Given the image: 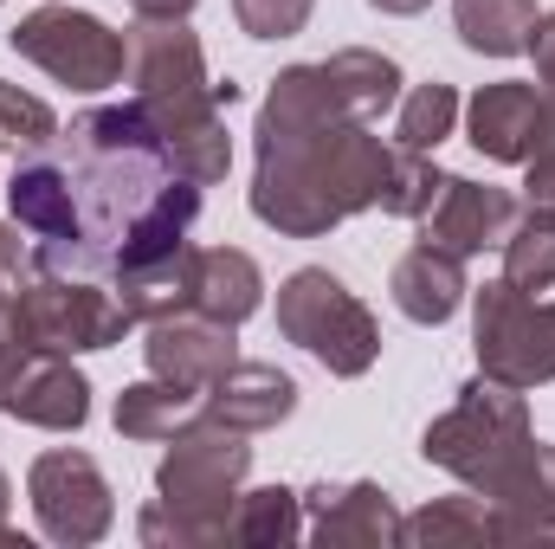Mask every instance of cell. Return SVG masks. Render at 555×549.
Wrapping results in <instances>:
<instances>
[{"mask_svg":"<svg viewBox=\"0 0 555 549\" xmlns=\"http://www.w3.org/2000/svg\"><path fill=\"white\" fill-rule=\"evenodd\" d=\"M13 220L33 233V272L117 278L188 246L201 181L181 175L142 104H104L72 117L52 149L13 168Z\"/></svg>","mask_w":555,"mask_h":549,"instance_id":"cell-1","label":"cell"},{"mask_svg":"<svg viewBox=\"0 0 555 549\" xmlns=\"http://www.w3.org/2000/svg\"><path fill=\"white\" fill-rule=\"evenodd\" d=\"M259 168H253V214L284 240H323L349 214L382 201L395 149L323 85V65H284L259 104Z\"/></svg>","mask_w":555,"mask_h":549,"instance_id":"cell-2","label":"cell"},{"mask_svg":"<svg viewBox=\"0 0 555 549\" xmlns=\"http://www.w3.org/2000/svg\"><path fill=\"white\" fill-rule=\"evenodd\" d=\"M130 85H137L142 117L168 155L181 162L188 181L214 188L233 168V137H227V104L207 78V52L188 33V20H137L130 26Z\"/></svg>","mask_w":555,"mask_h":549,"instance_id":"cell-3","label":"cell"},{"mask_svg":"<svg viewBox=\"0 0 555 549\" xmlns=\"http://www.w3.org/2000/svg\"><path fill=\"white\" fill-rule=\"evenodd\" d=\"M253 433L201 413L188 420L162 465H155V505L137 518V537L149 549H227L233 544V505L253 472Z\"/></svg>","mask_w":555,"mask_h":549,"instance_id":"cell-4","label":"cell"},{"mask_svg":"<svg viewBox=\"0 0 555 549\" xmlns=\"http://www.w3.org/2000/svg\"><path fill=\"white\" fill-rule=\"evenodd\" d=\"M524 446H530V408H524V388L491 382V375L465 382L459 401L439 413V420L426 426V439H420L426 465L465 478V491H478V498L517 465Z\"/></svg>","mask_w":555,"mask_h":549,"instance_id":"cell-5","label":"cell"},{"mask_svg":"<svg viewBox=\"0 0 555 549\" xmlns=\"http://www.w3.org/2000/svg\"><path fill=\"white\" fill-rule=\"evenodd\" d=\"M278 336L297 343L304 356H317V362H323L330 375H343V382L369 375L375 356H382V323H375V310H369L336 272H323V266H304V272H291L278 284Z\"/></svg>","mask_w":555,"mask_h":549,"instance_id":"cell-6","label":"cell"},{"mask_svg":"<svg viewBox=\"0 0 555 549\" xmlns=\"http://www.w3.org/2000/svg\"><path fill=\"white\" fill-rule=\"evenodd\" d=\"M472 349L478 375L511 382V388H543L555 382V297H537L511 278H491L472 291Z\"/></svg>","mask_w":555,"mask_h":549,"instance_id":"cell-7","label":"cell"},{"mask_svg":"<svg viewBox=\"0 0 555 549\" xmlns=\"http://www.w3.org/2000/svg\"><path fill=\"white\" fill-rule=\"evenodd\" d=\"M7 330L59 356H91V349H117L137 330V317L124 310L117 291H98V278L39 272L7 304Z\"/></svg>","mask_w":555,"mask_h":549,"instance_id":"cell-8","label":"cell"},{"mask_svg":"<svg viewBox=\"0 0 555 549\" xmlns=\"http://www.w3.org/2000/svg\"><path fill=\"white\" fill-rule=\"evenodd\" d=\"M13 52L26 65H39L46 78L72 85V91H111L130 72V39L111 33L98 13L78 7H39L13 26Z\"/></svg>","mask_w":555,"mask_h":549,"instance_id":"cell-9","label":"cell"},{"mask_svg":"<svg viewBox=\"0 0 555 549\" xmlns=\"http://www.w3.org/2000/svg\"><path fill=\"white\" fill-rule=\"evenodd\" d=\"M0 413L46 433H78L91 420V382L72 369V356L13 336L7 310H0Z\"/></svg>","mask_w":555,"mask_h":549,"instance_id":"cell-10","label":"cell"},{"mask_svg":"<svg viewBox=\"0 0 555 549\" xmlns=\"http://www.w3.org/2000/svg\"><path fill=\"white\" fill-rule=\"evenodd\" d=\"M26 498H33V518L52 544L85 549L104 544L111 524H117V498H111V478L98 472L91 452L78 446H59V452H39L33 472H26Z\"/></svg>","mask_w":555,"mask_h":549,"instance_id":"cell-11","label":"cell"},{"mask_svg":"<svg viewBox=\"0 0 555 549\" xmlns=\"http://www.w3.org/2000/svg\"><path fill=\"white\" fill-rule=\"evenodd\" d=\"M142 356H149V375L207 395V388L240 362V343H233V323H220V317H207V310H181V317L149 323Z\"/></svg>","mask_w":555,"mask_h":549,"instance_id":"cell-12","label":"cell"},{"mask_svg":"<svg viewBox=\"0 0 555 549\" xmlns=\"http://www.w3.org/2000/svg\"><path fill=\"white\" fill-rule=\"evenodd\" d=\"M517 214H524V207H517L511 188L446 175L439 201L426 207V233H420V240H433V246H446V253H459V259H478V253H491V246L511 240Z\"/></svg>","mask_w":555,"mask_h":549,"instance_id":"cell-13","label":"cell"},{"mask_svg":"<svg viewBox=\"0 0 555 549\" xmlns=\"http://www.w3.org/2000/svg\"><path fill=\"white\" fill-rule=\"evenodd\" d=\"M465 142H472L485 162L524 168V162L550 142V104H543V91H537V85H517V78L485 85V91L465 104Z\"/></svg>","mask_w":555,"mask_h":549,"instance_id":"cell-14","label":"cell"},{"mask_svg":"<svg viewBox=\"0 0 555 549\" xmlns=\"http://www.w3.org/2000/svg\"><path fill=\"white\" fill-rule=\"evenodd\" d=\"M317 549H401V511L382 485H317L304 491Z\"/></svg>","mask_w":555,"mask_h":549,"instance_id":"cell-15","label":"cell"},{"mask_svg":"<svg viewBox=\"0 0 555 549\" xmlns=\"http://www.w3.org/2000/svg\"><path fill=\"white\" fill-rule=\"evenodd\" d=\"M485 505L498 511L504 544H555V446L530 433V446L517 452V465L485 491Z\"/></svg>","mask_w":555,"mask_h":549,"instance_id":"cell-16","label":"cell"},{"mask_svg":"<svg viewBox=\"0 0 555 549\" xmlns=\"http://www.w3.org/2000/svg\"><path fill=\"white\" fill-rule=\"evenodd\" d=\"M388 291H395V310H401L408 323H426V330L452 323L459 304L472 297V284H465V259L446 253V246H433V240H420V246L401 253V266H395V278H388Z\"/></svg>","mask_w":555,"mask_h":549,"instance_id":"cell-17","label":"cell"},{"mask_svg":"<svg viewBox=\"0 0 555 549\" xmlns=\"http://www.w3.org/2000/svg\"><path fill=\"white\" fill-rule=\"evenodd\" d=\"M207 413L227 420V426H240V433H266V426L297 413V382L278 362H233L207 388Z\"/></svg>","mask_w":555,"mask_h":549,"instance_id":"cell-18","label":"cell"},{"mask_svg":"<svg viewBox=\"0 0 555 549\" xmlns=\"http://www.w3.org/2000/svg\"><path fill=\"white\" fill-rule=\"evenodd\" d=\"M323 85H330V98L343 104V117H356V124H375L382 111H395L401 104V65L388 59V52H369V46H343V52H330L323 59Z\"/></svg>","mask_w":555,"mask_h":549,"instance_id":"cell-19","label":"cell"},{"mask_svg":"<svg viewBox=\"0 0 555 549\" xmlns=\"http://www.w3.org/2000/svg\"><path fill=\"white\" fill-rule=\"evenodd\" d=\"M194 266H201V246H175L149 266H130V272L111 278V291L124 297V310L137 323H162V317H181L194 310Z\"/></svg>","mask_w":555,"mask_h":549,"instance_id":"cell-20","label":"cell"},{"mask_svg":"<svg viewBox=\"0 0 555 549\" xmlns=\"http://www.w3.org/2000/svg\"><path fill=\"white\" fill-rule=\"evenodd\" d=\"M266 304V272L253 253L240 246H201V266H194V310L220 317V323H246L253 310Z\"/></svg>","mask_w":555,"mask_h":549,"instance_id":"cell-21","label":"cell"},{"mask_svg":"<svg viewBox=\"0 0 555 549\" xmlns=\"http://www.w3.org/2000/svg\"><path fill=\"white\" fill-rule=\"evenodd\" d=\"M401 544L408 549H478V544H504L498 531V511L465 491V498H433L426 511L401 518Z\"/></svg>","mask_w":555,"mask_h":549,"instance_id":"cell-22","label":"cell"},{"mask_svg":"<svg viewBox=\"0 0 555 549\" xmlns=\"http://www.w3.org/2000/svg\"><path fill=\"white\" fill-rule=\"evenodd\" d=\"M537 0H452V26L485 59H517L537 39Z\"/></svg>","mask_w":555,"mask_h":549,"instance_id":"cell-23","label":"cell"},{"mask_svg":"<svg viewBox=\"0 0 555 549\" xmlns=\"http://www.w3.org/2000/svg\"><path fill=\"white\" fill-rule=\"evenodd\" d=\"M194 388H175V382H162V375H149V382H130L124 395H117V433L124 439H175L188 420H194Z\"/></svg>","mask_w":555,"mask_h":549,"instance_id":"cell-24","label":"cell"},{"mask_svg":"<svg viewBox=\"0 0 555 549\" xmlns=\"http://www.w3.org/2000/svg\"><path fill=\"white\" fill-rule=\"evenodd\" d=\"M304 537V498L291 485H259V491H240L233 505V544L246 549H284Z\"/></svg>","mask_w":555,"mask_h":549,"instance_id":"cell-25","label":"cell"},{"mask_svg":"<svg viewBox=\"0 0 555 549\" xmlns=\"http://www.w3.org/2000/svg\"><path fill=\"white\" fill-rule=\"evenodd\" d=\"M504 278L524 284V291H550L555 284V214L543 207H524L511 240H504Z\"/></svg>","mask_w":555,"mask_h":549,"instance_id":"cell-26","label":"cell"},{"mask_svg":"<svg viewBox=\"0 0 555 549\" xmlns=\"http://www.w3.org/2000/svg\"><path fill=\"white\" fill-rule=\"evenodd\" d=\"M439 188H446V175L426 162V149H395V162H388V181H382V214H395V220H426V207L439 201Z\"/></svg>","mask_w":555,"mask_h":549,"instance_id":"cell-27","label":"cell"},{"mask_svg":"<svg viewBox=\"0 0 555 549\" xmlns=\"http://www.w3.org/2000/svg\"><path fill=\"white\" fill-rule=\"evenodd\" d=\"M452 124H459V91L452 85H414L408 98H401V149H439V142L452 137Z\"/></svg>","mask_w":555,"mask_h":549,"instance_id":"cell-28","label":"cell"},{"mask_svg":"<svg viewBox=\"0 0 555 549\" xmlns=\"http://www.w3.org/2000/svg\"><path fill=\"white\" fill-rule=\"evenodd\" d=\"M52 137H59V117H52V104L0 78V149L39 155V149H52Z\"/></svg>","mask_w":555,"mask_h":549,"instance_id":"cell-29","label":"cell"},{"mask_svg":"<svg viewBox=\"0 0 555 549\" xmlns=\"http://www.w3.org/2000/svg\"><path fill=\"white\" fill-rule=\"evenodd\" d=\"M233 13H240V26L253 39H291V33L310 26L317 0H233Z\"/></svg>","mask_w":555,"mask_h":549,"instance_id":"cell-30","label":"cell"},{"mask_svg":"<svg viewBox=\"0 0 555 549\" xmlns=\"http://www.w3.org/2000/svg\"><path fill=\"white\" fill-rule=\"evenodd\" d=\"M26 266H33V246L20 240V227H7V220H0V310L20 297V284H26Z\"/></svg>","mask_w":555,"mask_h":549,"instance_id":"cell-31","label":"cell"},{"mask_svg":"<svg viewBox=\"0 0 555 549\" xmlns=\"http://www.w3.org/2000/svg\"><path fill=\"white\" fill-rule=\"evenodd\" d=\"M524 201L543 207V214H555V130H550V142L524 162Z\"/></svg>","mask_w":555,"mask_h":549,"instance_id":"cell-32","label":"cell"},{"mask_svg":"<svg viewBox=\"0 0 555 549\" xmlns=\"http://www.w3.org/2000/svg\"><path fill=\"white\" fill-rule=\"evenodd\" d=\"M530 52H537V91H543V104H550V130H555V13L537 20Z\"/></svg>","mask_w":555,"mask_h":549,"instance_id":"cell-33","label":"cell"},{"mask_svg":"<svg viewBox=\"0 0 555 549\" xmlns=\"http://www.w3.org/2000/svg\"><path fill=\"white\" fill-rule=\"evenodd\" d=\"M137 7V20H188L201 0H130Z\"/></svg>","mask_w":555,"mask_h":549,"instance_id":"cell-34","label":"cell"},{"mask_svg":"<svg viewBox=\"0 0 555 549\" xmlns=\"http://www.w3.org/2000/svg\"><path fill=\"white\" fill-rule=\"evenodd\" d=\"M375 13H395V20H414V13H426L433 0H369Z\"/></svg>","mask_w":555,"mask_h":549,"instance_id":"cell-35","label":"cell"},{"mask_svg":"<svg viewBox=\"0 0 555 549\" xmlns=\"http://www.w3.org/2000/svg\"><path fill=\"white\" fill-rule=\"evenodd\" d=\"M7 511H13V485H7V472H0V544H13V524H7Z\"/></svg>","mask_w":555,"mask_h":549,"instance_id":"cell-36","label":"cell"}]
</instances>
